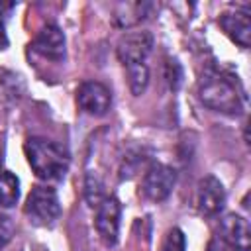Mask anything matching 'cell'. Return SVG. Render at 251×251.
I'll return each mask as SVG.
<instances>
[{
  "mask_svg": "<svg viewBox=\"0 0 251 251\" xmlns=\"http://www.w3.org/2000/svg\"><path fill=\"white\" fill-rule=\"evenodd\" d=\"M226 204L224 184L216 176L200 178L196 186V208L202 216H216Z\"/></svg>",
  "mask_w": 251,
  "mask_h": 251,
  "instance_id": "cell-8",
  "label": "cell"
},
{
  "mask_svg": "<svg viewBox=\"0 0 251 251\" xmlns=\"http://www.w3.org/2000/svg\"><path fill=\"white\" fill-rule=\"evenodd\" d=\"M0 171H2V163H0Z\"/></svg>",
  "mask_w": 251,
  "mask_h": 251,
  "instance_id": "cell-19",
  "label": "cell"
},
{
  "mask_svg": "<svg viewBox=\"0 0 251 251\" xmlns=\"http://www.w3.org/2000/svg\"><path fill=\"white\" fill-rule=\"evenodd\" d=\"M220 25L226 31V35L237 43L239 47L247 49L249 47V39H251V20L249 14L245 12H226L220 16Z\"/></svg>",
  "mask_w": 251,
  "mask_h": 251,
  "instance_id": "cell-11",
  "label": "cell"
},
{
  "mask_svg": "<svg viewBox=\"0 0 251 251\" xmlns=\"http://www.w3.org/2000/svg\"><path fill=\"white\" fill-rule=\"evenodd\" d=\"M6 47H8V35L4 31V25L0 24V51H4Z\"/></svg>",
  "mask_w": 251,
  "mask_h": 251,
  "instance_id": "cell-18",
  "label": "cell"
},
{
  "mask_svg": "<svg viewBox=\"0 0 251 251\" xmlns=\"http://www.w3.org/2000/svg\"><path fill=\"white\" fill-rule=\"evenodd\" d=\"M20 180L10 171H0V208H10L18 202Z\"/></svg>",
  "mask_w": 251,
  "mask_h": 251,
  "instance_id": "cell-12",
  "label": "cell"
},
{
  "mask_svg": "<svg viewBox=\"0 0 251 251\" xmlns=\"http://www.w3.org/2000/svg\"><path fill=\"white\" fill-rule=\"evenodd\" d=\"M231 251H251V229L247 220H243L237 214H227L220 222L218 231Z\"/></svg>",
  "mask_w": 251,
  "mask_h": 251,
  "instance_id": "cell-9",
  "label": "cell"
},
{
  "mask_svg": "<svg viewBox=\"0 0 251 251\" xmlns=\"http://www.w3.org/2000/svg\"><path fill=\"white\" fill-rule=\"evenodd\" d=\"M176 182V173L169 167V165H163V163H153L145 175H143V182H141V190L143 194L153 200V202H161L165 200L173 186Z\"/></svg>",
  "mask_w": 251,
  "mask_h": 251,
  "instance_id": "cell-5",
  "label": "cell"
},
{
  "mask_svg": "<svg viewBox=\"0 0 251 251\" xmlns=\"http://www.w3.org/2000/svg\"><path fill=\"white\" fill-rule=\"evenodd\" d=\"M165 78H167V82H169V86L173 90L178 88L180 78H182V71H180V65L176 61H171V59L167 61V65H165Z\"/></svg>",
  "mask_w": 251,
  "mask_h": 251,
  "instance_id": "cell-15",
  "label": "cell"
},
{
  "mask_svg": "<svg viewBox=\"0 0 251 251\" xmlns=\"http://www.w3.org/2000/svg\"><path fill=\"white\" fill-rule=\"evenodd\" d=\"M198 98L200 102L222 114H239L243 110V96L237 88L233 76L222 71H206L198 84Z\"/></svg>",
  "mask_w": 251,
  "mask_h": 251,
  "instance_id": "cell-1",
  "label": "cell"
},
{
  "mask_svg": "<svg viewBox=\"0 0 251 251\" xmlns=\"http://www.w3.org/2000/svg\"><path fill=\"white\" fill-rule=\"evenodd\" d=\"M25 216L35 226H51L61 216V202L53 188L49 186H35L31 188L25 206Z\"/></svg>",
  "mask_w": 251,
  "mask_h": 251,
  "instance_id": "cell-3",
  "label": "cell"
},
{
  "mask_svg": "<svg viewBox=\"0 0 251 251\" xmlns=\"http://www.w3.org/2000/svg\"><path fill=\"white\" fill-rule=\"evenodd\" d=\"M84 196H86V200H88V204L92 206V208H96L108 194L104 192V184H102V180L96 176V175H88L86 176V182H84Z\"/></svg>",
  "mask_w": 251,
  "mask_h": 251,
  "instance_id": "cell-13",
  "label": "cell"
},
{
  "mask_svg": "<svg viewBox=\"0 0 251 251\" xmlns=\"http://www.w3.org/2000/svg\"><path fill=\"white\" fill-rule=\"evenodd\" d=\"M12 235H14V224H12V220L6 214L0 212V249L12 239Z\"/></svg>",
  "mask_w": 251,
  "mask_h": 251,
  "instance_id": "cell-16",
  "label": "cell"
},
{
  "mask_svg": "<svg viewBox=\"0 0 251 251\" xmlns=\"http://www.w3.org/2000/svg\"><path fill=\"white\" fill-rule=\"evenodd\" d=\"M153 49V35L149 31H129L120 37L116 53L122 65L133 67V65H147V59Z\"/></svg>",
  "mask_w": 251,
  "mask_h": 251,
  "instance_id": "cell-4",
  "label": "cell"
},
{
  "mask_svg": "<svg viewBox=\"0 0 251 251\" xmlns=\"http://www.w3.org/2000/svg\"><path fill=\"white\" fill-rule=\"evenodd\" d=\"M76 102L80 110L88 116H104L112 106V92L106 84L96 80H86L76 90Z\"/></svg>",
  "mask_w": 251,
  "mask_h": 251,
  "instance_id": "cell-6",
  "label": "cell"
},
{
  "mask_svg": "<svg viewBox=\"0 0 251 251\" xmlns=\"http://www.w3.org/2000/svg\"><path fill=\"white\" fill-rule=\"evenodd\" d=\"M31 47L39 55H43L47 59H53V61H59L65 55V35L55 24H45L37 31Z\"/></svg>",
  "mask_w": 251,
  "mask_h": 251,
  "instance_id": "cell-10",
  "label": "cell"
},
{
  "mask_svg": "<svg viewBox=\"0 0 251 251\" xmlns=\"http://www.w3.org/2000/svg\"><path fill=\"white\" fill-rule=\"evenodd\" d=\"M186 249V239L184 233L178 227H173L167 231L163 243H161V251H184Z\"/></svg>",
  "mask_w": 251,
  "mask_h": 251,
  "instance_id": "cell-14",
  "label": "cell"
},
{
  "mask_svg": "<svg viewBox=\"0 0 251 251\" xmlns=\"http://www.w3.org/2000/svg\"><path fill=\"white\" fill-rule=\"evenodd\" d=\"M206 251H231V249H229V245L226 243V239H224L220 233H216V235L208 241Z\"/></svg>",
  "mask_w": 251,
  "mask_h": 251,
  "instance_id": "cell-17",
  "label": "cell"
},
{
  "mask_svg": "<svg viewBox=\"0 0 251 251\" xmlns=\"http://www.w3.org/2000/svg\"><path fill=\"white\" fill-rule=\"evenodd\" d=\"M120 202L114 196H106L98 206H96V216H94V224H96V231L100 235V239L106 245H114L118 241V231H120Z\"/></svg>",
  "mask_w": 251,
  "mask_h": 251,
  "instance_id": "cell-7",
  "label": "cell"
},
{
  "mask_svg": "<svg viewBox=\"0 0 251 251\" xmlns=\"http://www.w3.org/2000/svg\"><path fill=\"white\" fill-rule=\"evenodd\" d=\"M24 151L29 167L43 180H61L69 171V153L57 141L29 137L24 145Z\"/></svg>",
  "mask_w": 251,
  "mask_h": 251,
  "instance_id": "cell-2",
  "label": "cell"
}]
</instances>
